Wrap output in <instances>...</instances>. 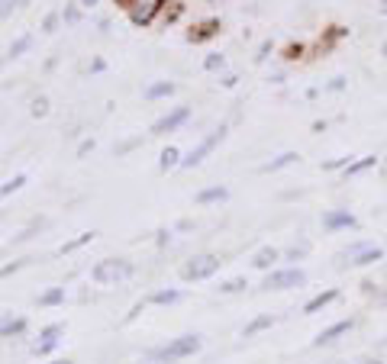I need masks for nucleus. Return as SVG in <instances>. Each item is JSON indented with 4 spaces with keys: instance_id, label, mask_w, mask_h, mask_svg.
Listing matches in <instances>:
<instances>
[{
    "instance_id": "1",
    "label": "nucleus",
    "mask_w": 387,
    "mask_h": 364,
    "mask_svg": "<svg viewBox=\"0 0 387 364\" xmlns=\"http://www.w3.org/2000/svg\"><path fill=\"white\" fill-rule=\"evenodd\" d=\"M91 277H94V284H120V280H126V277H133V261H126V258H104V261H97V265L91 268Z\"/></svg>"
},
{
    "instance_id": "2",
    "label": "nucleus",
    "mask_w": 387,
    "mask_h": 364,
    "mask_svg": "<svg viewBox=\"0 0 387 364\" xmlns=\"http://www.w3.org/2000/svg\"><path fill=\"white\" fill-rule=\"evenodd\" d=\"M200 345H204V338L194 332V336H178L171 338L168 345H162V348L155 351V358H162V361H181V358H190V355H197Z\"/></svg>"
},
{
    "instance_id": "3",
    "label": "nucleus",
    "mask_w": 387,
    "mask_h": 364,
    "mask_svg": "<svg viewBox=\"0 0 387 364\" xmlns=\"http://www.w3.org/2000/svg\"><path fill=\"white\" fill-rule=\"evenodd\" d=\"M381 258H384V252H381L374 242H355V246L339 252V261H342V265H352V268L374 265V261H381Z\"/></svg>"
},
{
    "instance_id": "4",
    "label": "nucleus",
    "mask_w": 387,
    "mask_h": 364,
    "mask_svg": "<svg viewBox=\"0 0 387 364\" xmlns=\"http://www.w3.org/2000/svg\"><path fill=\"white\" fill-rule=\"evenodd\" d=\"M219 265H223V261H219L217 255H194V258L181 268V277L184 280H207L219 271Z\"/></svg>"
},
{
    "instance_id": "5",
    "label": "nucleus",
    "mask_w": 387,
    "mask_h": 364,
    "mask_svg": "<svg viewBox=\"0 0 387 364\" xmlns=\"http://www.w3.org/2000/svg\"><path fill=\"white\" fill-rule=\"evenodd\" d=\"M226 133H229V129H226V126H217V129H213V133H210V136H207V139H204V142H200V145H197V148H190V152H187V155H184V158H181V168H197L200 161H204V158H207V155H210V152H213V148H217V145H219V142H223V139H226Z\"/></svg>"
},
{
    "instance_id": "6",
    "label": "nucleus",
    "mask_w": 387,
    "mask_h": 364,
    "mask_svg": "<svg viewBox=\"0 0 387 364\" xmlns=\"http://www.w3.org/2000/svg\"><path fill=\"white\" fill-rule=\"evenodd\" d=\"M303 280H307V274H303L300 268H278V271L268 274L261 287L265 290H290V287H303Z\"/></svg>"
},
{
    "instance_id": "7",
    "label": "nucleus",
    "mask_w": 387,
    "mask_h": 364,
    "mask_svg": "<svg viewBox=\"0 0 387 364\" xmlns=\"http://www.w3.org/2000/svg\"><path fill=\"white\" fill-rule=\"evenodd\" d=\"M165 0H133L129 4V20H133V26H148V23L155 20V13L162 10Z\"/></svg>"
},
{
    "instance_id": "8",
    "label": "nucleus",
    "mask_w": 387,
    "mask_h": 364,
    "mask_svg": "<svg viewBox=\"0 0 387 364\" xmlns=\"http://www.w3.org/2000/svg\"><path fill=\"white\" fill-rule=\"evenodd\" d=\"M190 119V110L187 106H175L171 113H165L162 119H155L152 123V136H165V133H175L181 123H187Z\"/></svg>"
},
{
    "instance_id": "9",
    "label": "nucleus",
    "mask_w": 387,
    "mask_h": 364,
    "mask_svg": "<svg viewBox=\"0 0 387 364\" xmlns=\"http://www.w3.org/2000/svg\"><path fill=\"white\" fill-rule=\"evenodd\" d=\"M355 223H359V219H355L349 210H329V213H323V229H326V232L352 229Z\"/></svg>"
},
{
    "instance_id": "10",
    "label": "nucleus",
    "mask_w": 387,
    "mask_h": 364,
    "mask_svg": "<svg viewBox=\"0 0 387 364\" xmlns=\"http://www.w3.org/2000/svg\"><path fill=\"white\" fill-rule=\"evenodd\" d=\"M352 326H355V319H339V322H332V326H326V329L320 332L317 338H313V345H317V348H323V345H332L339 336H345V332L352 329Z\"/></svg>"
},
{
    "instance_id": "11",
    "label": "nucleus",
    "mask_w": 387,
    "mask_h": 364,
    "mask_svg": "<svg viewBox=\"0 0 387 364\" xmlns=\"http://www.w3.org/2000/svg\"><path fill=\"white\" fill-rule=\"evenodd\" d=\"M62 332H65L62 322H52V326H45V329H43V342L36 345V355H49V351L58 345V336H62Z\"/></svg>"
},
{
    "instance_id": "12",
    "label": "nucleus",
    "mask_w": 387,
    "mask_h": 364,
    "mask_svg": "<svg viewBox=\"0 0 387 364\" xmlns=\"http://www.w3.org/2000/svg\"><path fill=\"white\" fill-rule=\"evenodd\" d=\"M336 297H339V290H323V294H317V297H313V300H307V303H303V316H313V313H317V309H323V307H329V303L332 300H336Z\"/></svg>"
},
{
    "instance_id": "13",
    "label": "nucleus",
    "mask_w": 387,
    "mask_h": 364,
    "mask_svg": "<svg viewBox=\"0 0 387 364\" xmlns=\"http://www.w3.org/2000/svg\"><path fill=\"white\" fill-rule=\"evenodd\" d=\"M278 258H281V252H278V248H271V246H265V248H258V252L252 255V268H258V271H268V268L275 265Z\"/></svg>"
},
{
    "instance_id": "14",
    "label": "nucleus",
    "mask_w": 387,
    "mask_h": 364,
    "mask_svg": "<svg viewBox=\"0 0 387 364\" xmlns=\"http://www.w3.org/2000/svg\"><path fill=\"white\" fill-rule=\"evenodd\" d=\"M217 33H219V20H207V23H200L197 29H190L187 39L190 43H204V39H210V35H217Z\"/></svg>"
},
{
    "instance_id": "15",
    "label": "nucleus",
    "mask_w": 387,
    "mask_h": 364,
    "mask_svg": "<svg viewBox=\"0 0 387 364\" xmlns=\"http://www.w3.org/2000/svg\"><path fill=\"white\" fill-rule=\"evenodd\" d=\"M294 161H300V155H297V152H284V155H278L275 161L261 165V171H265V175H271V171H281V168H288V165H294Z\"/></svg>"
},
{
    "instance_id": "16",
    "label": "nucleus",
    "mask_w": 387,
    "mask_h": 364,
    "mask_svg": "<svg viewBox=\"0 0 387 364\" xmlns=\"http://www.w3.org/2000/svg\"><path fill=\"white\" fill-rule=\"evenodd\" d=\"M374 165H378V155H365V158L352 161V165L345 168V177H359V175H365L368 168H374Z\"/></svg>"
},
{
    "instance_id": "17",
    "label": "nucleus",
    "mask_w": 387,
    "mask_h": 364,
    "mask_svg": "<svg viewBox=\"0 0 387 364\" xmlns=\"http://www.w3.org/2000/svg\"><path fill=\"white\" fill-rule=\"evenodd\" d=\"M171 94H175V84H171V81H158V84L146 87V100H162V97H171Z\"/></svg>"
},
{
    "instance_id": "18",
    "label": "nucleus",
    "mask_w": 387,
    "mask_h": 364,
    "mask_svg": "<svg viewBox=\"0 0 387 364\" xmlns=\"http://www.w3.org/2000/svg\"><path fill=\"white\" fill-rule=\"evenodd\" d=\"M226 197H229V190L217 184V187L200 190V194H197V204H217V200H226Z\"/></svg>"
},
{
    "instance_id": "19",
    "label": "nucleus",
    "mask_w": 387,
    "mask_h": 364,
    "mask_svg": "<svg viewBox=\"0 0 387 364\" xmlns=\"http://www.w3.org/2000/svg\"><path fill=\"white\" fill-rule=\"evenodd\" d=\"M65 303V287H49L45 294H39V307H58Z\"/></svg>"
},
{
    "instance_id": "20",
    "label": "nucleus",
    "mask_w": 387,
    "mask_h": 364,
    "mask_svg": "<svg viewBox=\"0 0 387 364\" xmlns=\"http://www.w3.org/2000/svg\"><path fill=\"white\" fill-rule=\"evenodd\" d=\"M175 165H181V152H178L175 145H168V148L162 152V161H158V168L168 171V168H175Z\"/></svg>"
},
{
    "instance_id": "21",
    "label": "nucleus",
    "mask_w": 387,
    "mask_h": 364,
    "mask_svg": "<svg viewBox=\"0 0 387 364\" xmlns=\"http://www.w3.org/2000/svg\"><path fill=\"white\" fill-rule=\"evenodd\" d=\"M181 290H158V294H152V303L155 307H168V303H178L181 300Z\"/></svg>"
},
{
    "instance_id": "22",
    "label": "nucleus",
    "mask_w": 387,
    "mask_h": 364,
    "mask_svg": "<svg viewBox=\"0 0 387 364\" xmlns=\"http://www.w3.org/2000/svg\"><path fill=\"white\" fill-rule=\"evenodd\" d=\"M271 322H275V319H271V316H258V319H252V322H249V326H246V329H242V336H246V338H252L255 332L268 329V326H271Z\"/></svg>"
},
{
    "instance_id": "23",
    "label": "nucleus",
    "mask_w": 387,
    "mask_h": 364,
    "mask_svg": "<svg viewBox=\"0 0 387 364\" xmlns=\"http://www.w3.org/2000/svg\"><path fill=\"white\" fill-rule=\"evenodd\" d=\"M94 236H97V232H81V236H77V238H71V242H65V246H62V255L77 252V248H81V246H87V242H91Z\"/></svg>"
},
{
    "instance_id": "24",
    "label": "nucleus",
    "mask_w": 387,
    "mask_h": 364,
    "mask_svg": "<svg viewBox=\"0 0 387 364\" xmlns=\"http://www.w3.org/2000/svg\"><path fill=\"white\" fill-rule=\"evenodd\" d=\"M29 45H33V35H20V39L7 49V58H20L23 52H29Z\"/></svg>"
},
{
    "instance_id": "25",
    "label": "nucleus",
    "mask_w": 387,
    "mask_h": 364,
    "mask_svg": "<svg viewBox=\"0 0 387 364\" xmlns=\"http://www.w3.org/2000/svg\"><path fill=\"white\" fill-rule=\"evenodd\" d=\"M23 329H26V319H7L4 322V329H0V336L10 338V336H20Z\"/></svg>"
},
{
    "instance_id": "26",
    "label": "nucleus",
    "mask_w": 387,
    "mask_h": 364,
    "mask_svg": "<svg viewBox=\"0 0 387 364\" xmlns=\"http://www.w3.org/2000/svg\"><path fill=\"white\" fill-rule=\"evenodd\" d=\"M249 284H246V277H232V280H226V284H219V294H239V290H246Z\"/></svg>"
},
{
    "instance_id": "27",
    "label": "nucleus",
    "mask_w": 387,
    "mask_h": 364,
    "mask_svg": "<svg viewBox=\"0 0 387 364\" xmlns=\"http://www.w3.org/2000/svg\"><path fill=\"white\" fill-rule=\"evenodd\" d=\"M23 184H26V175H16V177H10V181L4 184V187H0V194H4V197H10V194H13V190H20Z\"/></svg>"
},
{
    "instance_id": "28",
    "label": "nucleus",
    "mask_w": 387,
    "mask_h": 364,
    "mask_svg": "<svg viewBox=\"0 0 387 364\" xmlns=\"http://www.w3.org/2000/svg\"><path fill=\"white\" fill-rule=\"evenodd\" d=\"M349 165H352V158L345 155V158H332V161H326L323 168H326V171H339V168H349Z\"/></svg>"
},
{
    "instance_id": "29",
    "label": "nucleus",
    "mask_w": 387,
    "mask_h": 364,
    "mask_svg": "<svg viewBox=\"0 0 387 364\" xmlns=\"http://www.w3.org/2000/svg\"><path fill=\"white\" fill-rule=\"evenodd\" d=\"M29 113H33V116H45V113H49V100H45V97L33 100V110H29Z\"/></svg>"
},
{
    "instance_id": "30",
    "label": "nucleus",
    "mask_w": 387,
    "mask_h": 364,
    "mask_svg": "<svg viewBox=\"0 0 387 364\" xmlns=\"http://www.w3.org/2000/svg\"><path fill=\"white\" fill-rule=\"evenodd\" d=\"M58 20H62V13H49V16H45V20H43V33H55Z\"/></svg>"
},
{
    "instance_id": "31",
    "label": "nucleus",
    "mask_w": 387,
    "mask_h": 364,
    "mask_svg": "<svg viewBox=\"0 0 387 364\" xmlns=\"http://www.w3.org/2000/svg\"><path fill=\"white\" fill-rule=\"evenodd\" d=\"M223 65H226V58H223V55H207L204 68H207V71H217V68H223Z\"/></svg>"
},
{
    "instance_id": "32",
    "label": "nucleus",
    "mask_w": 387,
    "mask_h": 364,
    "mask_svg": "<svg viewBox=\"0 0 387 364\" xmlns=\"http://www.w3.org/2000/svg\"><path fill=\"white\" fill-rule=\"evenodd\" d=\"M65 23H77V20H81V13H77V7H65Z\"/></svg>"
},
{
    "instance_id": "33",
    "label": "nucleus",
    "mask_w": 387,
    "mask_h": 364,
    "mask_svg": "<svg viewBox=\"0 0 387 364\" xmlns=\"http://www.w3.org/2000/svg\"><path fill=\"white\" fill-rule=\"evenodd\" d=\"M23 4H26V0H4V13H10L13 7H23Z\"/></svg>"
},
{
    "instance_id": "34",
    "label": "nucleus",
    "mask_w": 387,
    "mask_h": 364,
    "mask_svg": "<svg viewBox=\"0 0 387 364\" xmlns=\"http://www.w3.org/2000/svg\"><path fill=\"white\" fill-rule=\"evenodd\" d=\"M342 87H345V77H332V84L326 91H342Z\"/></svg>"
},
{
    "instance_id": "35",
    "label": "nucleus",
    "mask_w": 387,
    "mask_h": 364,
    "mask_svg": "<svg viewBox=\"0 0 387 364\" xmlns=\"http://www.w3.org/2000/svg\"><path fill=\"white\" fill-rule=\"evenodd\" d=\"M94 148V139H87V142H81V148H77V155H87Z\"/></svg>"
},
{
    "instance_id": "36",
    "label": "nucleus",
    "mask_w": 387,
    "mask_h": 364,
    "mask_svg": "<svg viewBox=\"0 0 387 364\" xmlns=\"http://www.w3.org/2000/svg\"><path fill=\"white\" fill-rule=\"evenodd\" d=\"M303 252H307V246H300V248H290V252H288V258H300Z\"/></svg>"
},
{
    "instance_id": "37",
    "label": "nucleus",
    "mask_w": 387,
    "mask_h": 364,
    "mask_svg": "<svg viewBox=\"0 0 387 364\" xmlns=\"http://www.w3.org/2000/svg\"><path fill=\"white\" fill-rule=\"evenodd\" d=\"M100 0H81V7H97Z\"/></svg>"
},
{
    "instance_id": "38",
    "label": "nucleus",
    "mask_w": 387,
    "mask_h": 364,
    "mask_svg": "<svg viewBox=\"0 0 387 364\" xmlns=\"http://www.w3.org/2000/svg\"><path fill=\"white\" fill-rule=\"evenodd\" d=\"M381 13H384V16H387V0H381Z\"/></svg>"
},
{
    "instance_id": "39",
    "label": "nucleus",
    "mask_w": 387,
    "mask_h": 364,
    "mask_svg": "<svg viewBox=\"0 0 387 364\" xmlns=\"http://www.w3.org/2000/svg\"><path fill=\"white\" fill-rule=\"evenodd\" d=\"M381 55H384V58H387V39H384V45H381Z\"/></svg>"
},
{
    "instance_id": "40",
    "label": "nucleus",
    "mask_w": 387,
    "mask_h": 364,
    "mask_svg": "<svg viewBox=\"0 0 387 364\" xmlns=\"http://www.w3.org/2000/svg\"><path fill=\"white\" fill-rule=\"evenodd\" d=\"M361 364H381V361H361Z\"/></svg>"
},
{
    "instance_id": "41",
    "label": "nucleus",
    "mask_w": 387,
    "mask_h": 364,
    "mask_svg": "<svg viewBox=\"0 0 387 364\" xmlns=\"http://www.w3.org/2000/svg\"><path fill=\"white\" fill-rule=\"evenodd\" d=\"M52 364H71V361H52Z\"/></svg>"
},
{
    "instance_id": "42",
    "label": "nucleus",
    "mask_w": 387,
    "mask_h": 364,
    "mask_svg": "<svg viewBox=\"0 0 387 364\" xmlns=\"http://www.w3.org/2000/svg\"><path fill=\"white\" fill-rule=\"evenodd\" d=\"M384 345H387V336H384Z\"/></svg>"
}]
</instances>
